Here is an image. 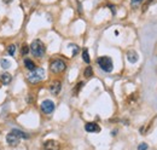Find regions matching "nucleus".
Wrapping results in <instances>:
<instances>
[{
    "label": "nucleus",
    "instance_id": "nucleus-22",
    "mask_svg": "<svg viewBox=\"0 0 157 150\" xmlns=\"http://www.w3.org/2000/svg\"><path fill=\"white\" fill-rule=\"evenodd\" d=\"M4 1H5V3H10V1H11V0H4Z\"/></svg>",
    "mask_w": 157,
    "mask_h": 150
},
{
    "label": "nucleus",
    "instance_id": "nucleus-2",
    "mask_svg": "<svg viewBox=\"0 0 157 150\" xmlns=\"http://www.w3.org/2000/svg\"><path fill=\"white\" fill-rule=\"evenodd\" d=\"M27 79H28V81L30 84H37V82H40L41 80L45 79V70L42 68H35L34 70H32L28 74Z\"/></svg>",
    "mask_w": 157,
    "mask_h": 150
},
{
    "label": "nucleus",
    "instance_id": "nucleus-16",
    "mask_svg": "<svg viewBox=\"0 0 157 150\" xmlns=\"http://www.w3.org/2000/svg\"><path fill=\"white\" fill-rule=\"evenodd\" d=\"M15 52H16V46L15 45H9L7 46V53L10 56H15Z\"/></svg>",
    "mask_w": 157,
    "mask_h": 150
},
{
    "label": "nucleus",
    "instance_id": "nucleus-14",
    "mask_svg": "<svg viewBox=\"0 0 157 150\" xmlns=\"http://www.w3.org/2000/svg\"><path fill=\"white\" fill-rule=\"evenodd\" d=\"M0 66H1V68H3V69H9V68L11 67V62H10L9 59L3 58L1 61H0Z\"/></svg>",
    "mask_w": 157,
    "mask_h": 150
},
{
    "label": "nucleus",
    "instance_id": "nucleus-13",
    "mask_svg": "<svg viewBox=\"0 0 157 150\" xmlns=\"http://www.w3.org/2000/svg\"><path fill=\"white\" fill-rule=\"evenodd\" d=\"M11 132H12V133H15L19 139H21V138H29V136H28L27 133H24L23 131H21V130H12Z\"/></svg>",
    "mask_w": 157,
    "mask_h": 150
},
{
    "label": "nucleus",
    "instance_id": "nucleus-17",
    "mask_svg": "<svg viewBox=\"0 0 157 150\" xmlns=\"http://www.w3.org/2000/svg\"><path fill=\"white\" fill-rule=\"evenodd\" d=\"M82 59L86 62V63H89V56H88V51L87 48H85L82 51Z\"/></svg>",
    "mask_w": 157,
    "mask_h": 150
},
{
    "label": "nucleus",
    "instance_id": "nucleus-12",
    "mask_svg": "<svg viewBox=\"0 0 157 150\" xmlns=\"http://www.w3.org/2000/svg\"><path fill=\"white\" fill-rule=\"evenodd\" d=\"M24 67L27 68V69H29L30 71L34 70V69L36 68L35 64H34V62H33L32 59H28V58H27V59H24Z\"/></svg>",
    "mask_w": 157,
    "mask_h": 150
},
{
    "label": "nucleus",
    "instance_id": "nucleus-5",
    "mask_svg": "<svg viewBox=\"0 0 157 150\" xmlns=\"http://www.w3.org/2000/svg\"><path fill=\"white\" fill-rule=\"evenodd\" d=\"M41 110L45 112V114H52L55 110V103L50 101V99H46L41 103Z\"/></svg>",
    "mask_w": 157,
    "mask_h": 150
},
{
    "label": "nucleus",
    "instance_id": "nucleus-19",
    "mask_svg": "<svg viewBox=\"0 0 157 150\" xmlns=\"http://www.w3.org/2000/svg\"><path fill=\"white\" fill-rule=\"evenodd\" d=\"M138 150H148V144H146V143H141V144H139Z\"/></svg>",
    "mask_w": 157,
    "mask_h": 150
},
{
    "label": "nucleus",
    "instance_id": "nucleus-15",
    "mask_svg": "<svg viewBox=\"0 0 157 150\" xmlns=\"http://www.w3.org/2000/svg\"><path fill=\"white\" fill-rule=\"evenodd\" d=\"M84 75H85L86 78H91V76H92V75H93V69H92V67H89V66H88V67L85 69Z\"/></svg>",
    "mask_w": 157,
    "mask_h": 150
},
{
    "label": "nucleus",
    "instance_id": "nucleus-9",
    "mask_svg": "<svg viewBox=\"0 0 157 150\" xmlns=\"http://www.w3.org/2000/svg\"><path fill=\"white\" fill-rule=\"evenodd\" d=\"M60 90H62V84H60V81H53V82L50 85V92L52 94H56L57 96L60 92Z\"/></svg>",
    "mask_w": 157,
    "mask_h": 150
},
{
    "label": "nucleus",
    "instance_id": "nucleus-1",
    "mask_svg": "<svg viewBox=\"0 0 157 150\" xmlns=\"http://www.w3.org/2000/svg\"><path fill=\"white\" fill-rule=\"evenodd\" d=\"M29 50L32 51V53H33L35 57H37V58H41V57L45 55V45L42 44L41 40H39V39L34 40V41L30 44Z\"/></svg>",
    "mask_w": 157,
    "mask_h": 150
},
{
    "label": "nucleus",
    "instance_id": "nucleus-18",
    "mask_svg": "<svg viewBox=\"0 0 157 150\" xmlns=\"http://www.w3.org/2000/svg\"><path fill=\"white\" fill-rule=\"evenodd\" d=\"M21 52H22V55H23V56H25V55H28V52H29V47H28L27 45H24V46H22V50H21Z\"/></svg>",
    "mask_w": 157,
    "mask_h": 150
},
{
    "label": "nucleus",
    "instance_id": "nucleus-6",
    "mask_svg": "<svg viewBox=\"0 0 157 150\" xmlns=\"http://www.w3.org/2000/svg\"><path fill=\"white\" fill-rule=\"evenodd\" d=\"M6 142L10 146H17L18 143H19V138L15 134V133H12L10 132L7 136H6Z\"/></svg>",
    "mask_w": 157,
    "mask_h": 150
},
{
    "label": "nucleus",
    "instance_id": "nucleus-7",
    "mask_svg": "<svg viewBox=\"0 0 157 150\" xmlns=\"http://www.w3.org/2000/svg\"><path fill=\"white\" fill-rule=\"evenodd\" d=\"M44 148L45 150H59L60 145L57 141H53V139H50V141H46L44 143Z\"/></svg>",
    "mask_w": 157,
    "mask_h": 150
},
{
    "label": "nucleus",
    "instance_id": "nucleus-4",
    "mask_svg": "<svg viewBox=\"0 0 157 150\" xmlns=\"http://www.w3.org/2000/svg\"><path fill=\"white\" fill-rule=\"evenodd\" d=\"M65 68H67V63L63 61V59H55V61H52V63L50 66V69L52 73H62L65 70Z\"/></svg>",
    "mask_w": 157,
    "mask_h": 150
},
{
    "label": "nucleus",
    "instance_id": "nucleus-20",
    "mask_svg": "<svg viewBox=\"0 0 157 150\" xmlns=\"http://www.w3.org/2000/svg\"><path fill=\"white\" fill-rule=\"evenodd\" d=\"M141 1H143V0H132V5L133 6H138Z\"/></svg>",
    "mask_w": 157,
    "mask_h": 150
},
{
    "label": "nucleus",
    "instance_id": "nucleus-11",
    "mask_svg": "<svg viewBox=\"0 0 157 150\" xmlns=\"http://www.w3.org/2000/svg\"><path fill=\"white\" fill-rule=\"evenodd\" d=\"M11 81H12V76H11L9 73L0 74V82H1L3 85H9Z\"/></svg>",
    "mask_w": 157,
    "mask_h": 150
},
{
    "label": "nucleus",
    "instance_id": "nucleus-3",
    "mask_svg": "<svg viewBox=\"0 0 157 150\" xmlns=\"http://www.w3.org/2000/svg\"><path fill=\"white\" fill-rule=\"evenodd\" d=\"M97 63L99 66V68L102 70H104L105 73H110L114 69V64H112V59L110 57H107V56H103V57H99L97 59Z\"/></svg>",
    "mask_w": 157,
    "mask_h": 150
},
{
    "label": "nucleus",
    "instance_id": "nucleus-8",
    "mask_svg": "<svg viewBox=\"0 0 157 150\" xmlns=\"http://www.w3.org/2000/svg\"><path fill=\"white\" fill-rule=\"evenodd\" d=\"M85 130L89 133H98L100 132V127H99V125L96 123V122H88L85 125Z\"/></svg>",
    "mask_w": 157,
    "mask_h": 150
},
{
    "label": "nucleus",
    "instance_id": "nucleus-10",
    "mask_svg": "<svg viewBox=\"0 0 157 150\" xmlns=\"http://www.w3.org/2000/svg\"><path fill=\"white\" fill-rule=\"evenodd\" d=\"M127 59L130 62V63H137L138 59H139V56L135 51H133V50H130V51L127 52Z\"/></svg>",
    "mask_w": 157,
    "mask_h": 150
},
{
    "label": "nucleus",
    "instance_id": "nucleus-21",
    "mask_svg": "<svg viewBox=\"0 0 157 150\" xmlns=\"http://www.w3.org/2000/svg\"><path fill=\"white\" fill-rule=\"evenodd\" d=\"M77 52H78V47H77V46H74V52H73V56L77 55Z\"/></svg>",
    "mask_w": 157,
    "mask_h": 150
}]
</instances>
